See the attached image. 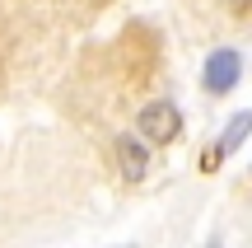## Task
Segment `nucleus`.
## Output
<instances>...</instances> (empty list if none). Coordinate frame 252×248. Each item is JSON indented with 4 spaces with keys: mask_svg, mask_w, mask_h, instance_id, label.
<instances>
[{
    "mask_svg": "<svg viewBox=\"0 0 252 248\" xmlns=\"http://www.w3.org/2000/svg\"><path fill=\"white\" fill-rule=\"evenodd\" d=\"M238 80H243V52H234V47H215V52L206 56V71H201V84H206V94H234Z\"/></svg>",
    "mask_w": 252,
    "mask_h": 248,
    "instance_id": "f257e3e1",
    "label": "nucleus"
},
{
    "mask_svg": "<svg viewBox=\"0 0 252 248\" xmlns=\"http://www.w3.org/2000/svg\"><path fill=\"white\" fill-rule=\"evenodd\" d=\"M178 131H182V112L173 108L168 99H154V103H145V108H140V136H145V141L168 145Z\"/></svg>",
    "mask_w": 252,
    "mask_h": 248,
    "instance_id": "f03ea898",
    "label": "nucleus"
},
{
    "mask_svg": "<svg viewBox=\"0 0 252 248\" xmlns=\"http://www.w3.org/2000/svg\"><path fill=\"white\" fill-rule=\"evenodd\" d=\"M117 164H122V178L140 183V178L150 174V150H145V141L122 136V141H117Z\"/></svg>",
    "mask_w": 252,
    "mask_h": 248,
    "instance_id": "7ed1b4c3",
    "label": "nucleus"
},
{
    "mask_svg": "<svg viewBox=\"0 0 252 248\" xmlns=\"http://www.w3.org/2000/svg\"><path fill=\"white\" fill-rule=\"evenodd\" d=\"M248 127H252V112H238V117H229V127H224V136H220V145H210L220 159L229 155V150H238L248 141Z\"/></svg>",
    "mask_w": 252,
    "mask_h": 248,
    "instance_id": "20e7f679",
    "label": "nucleus"
},
{
    "mask_svg": "<svg viewBox=\"0 0 252 248\" xmlns=\"http://www.w3.org/2000/svg\"><path fill=\"white\" fill-rule=\"evenodd\" d=\"M206 248H220V239H210V244H206Z\"/></svg>",
    "mask_w": 252,
    "mask_h": 248,
    "instance_id": "39448f33",
    "label": "nucleus"
}]
</instances>
